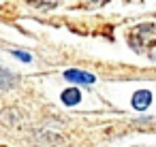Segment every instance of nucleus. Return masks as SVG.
<instances>
[{
  "mask_svg": "<svg viewBox=\"0 0 156 147\" xmlns=\"http://www.w3.org/2000/svg\"><path fill=\"white\" fill-rule=\"evenodd\" d=\"M64 79H69V81H73V83H86V85H90V83H94V81H96V79H94V75L83 73V70H77V68L66 70V73H64Z\"/></svg>",
  "mask_w": 156,
  "mask_h": 147,
  "instance_id": "obj_1",
  "label": "nucleus"
},
{
  "mask_svg": "<svg viewBox=\"0 0 156 147\" xmlns=\"http://www.w3.org/2000/svg\"><path fill=\"white\" fill-rule=\"evenodd\" d=\"M150 102H152V94H150L147 90H139V92L133 96V107H135L137 111H145V109L150 107Z\"/></svg>",
  "mask_w": 156,
  "mask_h": 147,
  "instance_id": "obj_2",
  "label": "nucleus"
},
{
  "mask_svg": "<svg viewBox=\"0 0 156 147\" xmlns=\"http://www.w3.org/2000/svg\"><path fill=\"white\" fill-rule=\"evenodd\" d=\"M79 100H81L79 90H75V87H73V90H64V92H62V102H64V104H69V107H71V104H77Z\"/></svg>",
  "mask_w": 156,
  "mask_h": 147,
  "instance_id": "obj_3",
  "label": "nucleus"
},
{
  "mask_svg": "<svg viewBox=\"0 0 156 147\" xmlns=\"http://www.w3.org/2000/svg\"><path fill=\"white\" fill-rule=\"evenodd\" d=\"M11 85H15V77L11 73H7V70L0 68V90H7Z\"/></svg>",
  "mask_w": 156,
  "mask_h": 147,
  "instance_id": "obj_4",
  "label": "nucleus"
},
{
  "mask_svg": "<svg viewBox=\"0 0 156 147\" xmlns=\"http://www.w3.org/2000/svg\"><path fill=\"white\" fill-rule=\"evenodd\" d=\"M34 7H39V9H56V2H34Z\"/></svg>",
  "mask_w": 156,
  "mask_h": 147,
  "instance_id": "obj_5",
  "label": "nucleus"
},
{
  "mask_svg": "<svg viewBox=\"0 0 156 147\" xmlns=\"http://www.w3.org/2000/svg\"><path fill=\"white\" fill-rule=\"evenodd\" d=\"M13 56H17V58H22L24 62H30V56H28V53H24V51H13Z\"/></svg>",
  "mask_w": 156,
  "mask_h": 147,
  "instance_id": "obj_6",
  "label": "nucleus"
},
{
  "mask_svg": "<svg viewBox=\"0 0 156 147\" xmlns=\"http://www.w3.org/2000/svg\"><path fill=\"white\" fill-rule=\"evenodd\" d=\"M147 56H150V60H154V62H156V43H154V45L150 47V51H147Z\"/></svg>",
  "mask_w": 156,
  "mask_h": 147,
  "instance_id": "obj_7",
  "label": "nucleus"
},
{
  "mask_svg": "<svg viewBox=\"0 0 156 147\" xmlns=\"http://www.w3.org/2000/svg\"><path fill=\"white\" fill-rule=\"evenodd\" d=\"M0 147H5V145H0Z\"/></svg>",
  "mask_w": 156,
  "mask_h": 147,
  "instance_id": "obj_8",
  "label": "nucleus"
}]
</instances>
